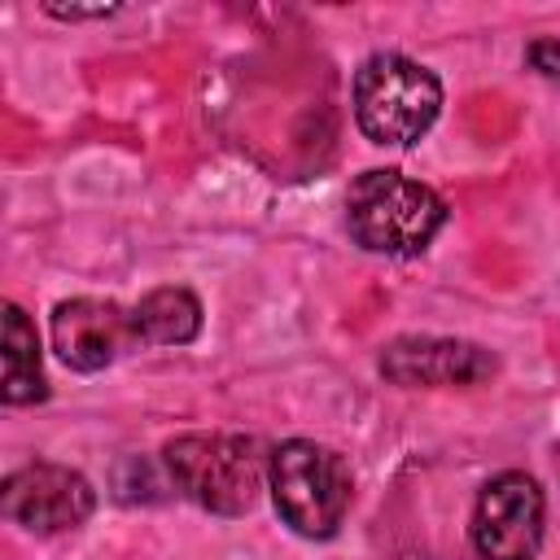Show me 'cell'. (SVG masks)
<instances>
[{
    "instance_id": "6da1fadb",
    "label": "cell",
    "mask_w": 560,
    "mask_h": 560,
    "mask_svg": "<svg viewBox=\"0 0 560 560\" xmlns=\"http://www.w3.org/2000/svg\"><path fill=\"white\" fill-rule=\"evenodd\" d=\"M350 236L368 254L416 258L446 223V201L402 171H363L346 192Z\"/></svg>"
},
{
    "instance_id": "7a4b0ae2",
    "label": "cell",
    "mask_w": 560,
    "mask_h": 560,
    "mask_svg": "<svg viewBox=\"0 0 560 560\" xmlns=\"http://www.w3.org/2000/svg\"><path fill=\"white\" fill-rule=\"evenodd\" d=\"M442 114V83L402 52H372L354 74V122L372 144L407 149Z\"/></svg>"
},
{
    "instance_id": "3957f363",
    "label": "cell",
    "mask_w": 560,
    "mask_h": 560,
    "mask_svg": "<svg viewBox=\"0 0 560 560\" xmlns=\"http://www.w3.org/2000/svg\"><path fill=\"white\" fill-rule=\"evenodd\" d=\"M166 481L214 516H245L262 486V455L241 433H184L162 446Z\"/></svg>"
},
{
    "instance_id": "277c9868",
    "label": "cell",
    "mask_w": 560,
    "mask_h": 560,
    "mask_svg": "<svg viewBox=\"0 0 560 560\" xmlns=\"http://www.w3.org/2000/svg\"><path fill=\"white\" fill-rule=\"evenodd\" d=\"M267 486L280 521L302 538H332L350 508V464L311 438H289L267 455Z\"/></svg>"
},
{
    "instance_id": "5b68a950",
    "label": "cell",
    "mask_w": 560,
    "mask_h": 560,
    "mask_svg": "<svg viewBox=\"0 0 560 560\" xmlns=\"http://www.w3.org/2000/svg\"><path fill=\"white\" fill-rule=\"evenodd\" d=\"M547 503L529 472H499L481 486L468 521L472 551L481 560H534L542 547Z\"/></svg>"
},
{
    "instance_id": "8992f818",
    "label": "cell",
    "mask_w": 560,
    "mask_h": 560,
    "mask_svg": "<svg viewBox=\"0 0 560 560\" xmlns=\"http://www.w3.org/2000/svg\"><path fill=\"white\" fill-rule=\"evenodd\" d=\"M96 508V490L83 472L66 464H26L4 477L0 512L26 534H66L79 529Z\"/></svg>"
},
{
    "instance_id": "52a82bcc",
    "label": "cell",
    "mask_w": 560,
    "mask_h": 560,
    "mask_svg": "<svg viewBox=\"0 0 560 560\" xmlns=\"http://www.w3.org/2000/svg\"><path fill=\"white\" fill-rule=\"evenodd\" d=\"M381 376L402 389H464L499 372V359L459 337H394L376 359Z\"/></svg>"
},
{
    "instance_id": "ba28073f",
    "label": "cell",
    "mask_w": 560,
    "mask_h": 560,
    "mask_svg": "<svg viewBox=\"0 0 560 560\" xmlns=\"http://www.w3.org/2000/svg\"><path fill=\"white\" fill-rule=\"evenodd\" d=\"M52 350L74 372H105L127 341H136L131 311H122L109 298H70L52 306L48 319Z\"/></svg>"
},
{
    "instance_id": "9c48e42d",
    "label": "cell",
    "mask_w": 560,
    "mask_h": 560,
    "mask_svg": "<svg viewBox=\"0 0 560 560\" xmlns=\"http://www.w3.org/2000/svg\"><path fill=\"white\" fill-rule=\"evenodd\" d=\"M131 328L144 346H188L201 332V302L184 284L149 289L131 311Z\"/></svg>"
},
{
    "instance_id": "30bf717a",
    "label": "cell",
    "mask_w": 560,
    "mask_h": 560,
    "mask_svg": "<svg viewBox=\"0 0 560 560\" xmlns=\"http://www.w3.org/2000/svg\"><path fill=\"white\" fill-rule=\"evenodd\" d=\"M9 407H31L48 398L44 363H39V332L31 315L18 302H4V385H0Z\"/></svg>"
},
{
    "instance_id": "8fae6325",
    "label": "cell",
    "mask_w": 560,
    "mask_h": 560,
    "mask_svg": "<svg viewBox=\"0 0 560 560\" xmlns=\"http://www.w3.org/2000/svg\"><path fill=\"white\" fill-rule=\"evenodd\" d=\"M118 468H127L131 472V481L127 477H114V494L122 499V503H153L158 494V477H153V464L149 459H140V455H131V459H122Z\"/></svg>"
},
{
    "instance_id": "7c38bea8",
    "label": "cell",
    "mask_w": 560,
    "mask_h": 560,
    "mask_svg": "<svg viewBox=\"0 0 560 560\" xmlns=\"http://www.w3.org/2000/svg\"><path fill=\"white\" fill-rule=\"evenodd\" d=\"M525 61H529L538 74L560 79V39H534V44L525 48Z\"/></svg>"
},
{
    "instance_id": "4fadbf2b",
    "label": "cell",
    "mask_w": 560,
    "mask_h": 560,
    "mask_svg": "<svg viewBox=\"0 0 560 560\" xmlns=\"http://www.w3.org/2000/svg\"><path fill=\"white\" fill-rule=\"evenodd\" d=\"M44 13H52V18H61V22H88V18H114L118 13V4H44Z\"/></svg>"
},
{
    "instance_id": "5bb4252c",
    "label": "cell",
    "mask_w": 560,
    "mask_h": 560,
    "mask_svg": "<svg viewBox=\"0 0 560 560\" xmlns=\"http://www.w3.org/2000/svg\"><path fill=\"white\" fill-rule=\"evenodd\" d=\"M556 455H560V451H556Z\"/></svg>"
}]
</instances>
